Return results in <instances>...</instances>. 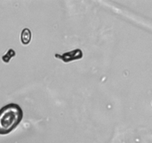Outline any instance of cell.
Returning a JSON list of instances; mask_svg holds the SVG:
<instances>
[{
  "instance_id": "cell-2",
  "label": "cell",
  "mask_w": 152,
  "mask_h": 143,
  "mask_svg": "<svg viewBox=\"0 0 152 143\" xmlns=\"http://www.w3.org/2000/svg\"><path fill=\"white\" fill-rule=\"evenodd\" d=\"M83 52L79 49L71 51V52H66V53H64L62 55H58V54L55 55V57L58 58V59H60L61 60H62L65 63H68L73 60H80L83 57Z\"/></svg>"
},
{
  "instance_id": "cell-3",
  "label": "cell",
  "mask_w": 152,
  "mask_h": 143,
  "mask_svg": "<svg viewBox=\"0 0 152 143\" xmlns=\"http://www.w3.org/2000/svg\"><path fill=\"white\" fill-rule=\"evenodd\" d=\"M31 40V32L29 28H24L21 34V41L24 45L30 43Z\"/></svg>"
},
{
  "instance_id": "cell-1",
  "label": "cell",
  "mask_w": 152,
  "mask_h": 143,
  "mask_svg": "<svg viewBox=\"0 0 152 143\" xmlns=\"http://www.w3.org/2000/svg\"><path fill=\"white\" fill-rule=\"evenodd\" d=\"M23 111L16 104H9L0 110V135L13 131L22 121Z\"/></svg>"
},
{
  "instance_id": "cell-4",
  "label": "cell",
  "mask_w": 152,
  "mask_h": 143,
  "mask_svg": "<svg viewBox=\"0 0 152 143\" xmlns=\"http://www.w3.org/2000/svg\"><path fill=\"white\" fill-rule=\"evenodd\" d=\"M15 55H16V52H15V51L12 49H9L8 52L6 53V55L2 57V60L5 63H8L9 61H10V60L13 57H14Z\"/></svg>"
}]
</instances>
